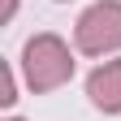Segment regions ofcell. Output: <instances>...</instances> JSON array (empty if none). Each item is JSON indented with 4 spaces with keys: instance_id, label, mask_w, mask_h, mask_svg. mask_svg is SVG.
I'll return each mask as SVG.
<instances>
[{
    "instance_id": "cell-6",
    "label": "cell",
    "mask_w": 121,
    "mask_h": 121,
    "mask_svg": "<svg viewBox=\"0 0 121 121\" xmlns=\"http://www.w3.org/2000/svg\"><path fill=\"white\" fill-rule=\"evenodd\" d=\"M9 121H22V117H9Z\"/></svg>"
},
{
    "instance_id": "cell-3",
    "label": "cell",
    "mask_w": 121,
    "mask_h": 121,
    "mask_svg": "<svg viewBox=\"0 0 121 121\" xmlns=\"http://www.w3.org/2000/svg\"><path fill=\"white\" fill-rule=\"evenodd\" d=\"M86 95L99 112H121V60H104V65L86 78Z\"/></svg>"
},
{
    "instance_id": "cell-1",
    "label": "cell",
    "mask_w": 121,
    "mask_h": 121,
    "mask_svg": "<svg viewBox=\"0 0 121 121\" xmlns=\"http://www.w3.org/2000/svg\"><path fill=\"white\" fill-rule=\"evenodd\" d=\"M22 73H26V86L35 91V95L65 86L73 78L69 43L60 35H35V39H26V48H22Z\"/></svg>"
},
{
    "instance_id": "cell-5",
    "label": "cell",
    "mask_w": 121,
    "mask_h": 121,
    "mask_svg": "<svg viewBox=\"0 0 121 121\" xmlns=\"http://www.w3.org/2000/svg\"><path fill=\"white\" fill-rule=\"evenodd\" d=\"M17 13V0H4V17H13Z\"/></svg>"
},
{
    "instance_id": "cell-2",
    "label": "cell",
    "mask_w": 121,
    "mask_h": 121,
    "mask_svg": "<svg viewBox=\"0 0 121 121\" xmlns=\"http://www.w3.org/2000/svg\"><path fill=\"white\" fill-rule=\"evenodd\" d=\"M73 39H78V52L86 56H108L121 48V0H99L91 4L78 26H73Z\"/></svg>"
},
{
    "instance_id": "cell-4",
    "label": "cell",
    "mask_w": 121,
    "mask_h": 121,
    "mask_svg": "<svg viewBox=\"0 0 121 121\" xmlns=\"http://www.w3.org/2000/svg\"><path fill=\"white\" fill-rule=\"evenodd\" d=\"M0 82H4V95H0V104H4V108H9V104L17 99V82H13V69H9V65L0 69Z\"/></svg>"
}]
</instances>
